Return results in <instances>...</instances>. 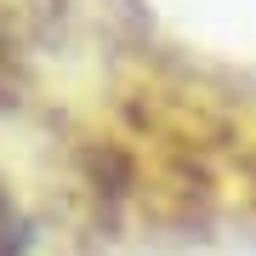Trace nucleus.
Wrapping results in <instances>:
<instances>
[{"label":"nucleus","instance_id":"obj_1","mask_svg":"<svg viewBox=\"0 0 256 256\" xmlns=\"http://www.w3.org/2000/svg\"><path fill=\"white\" fill-rule=\"evenodd\" d=\"M0 256H18V222H12L6 194H0Z\"/></svg>","mask_w":256,"mask_h":256}]
</instances>
